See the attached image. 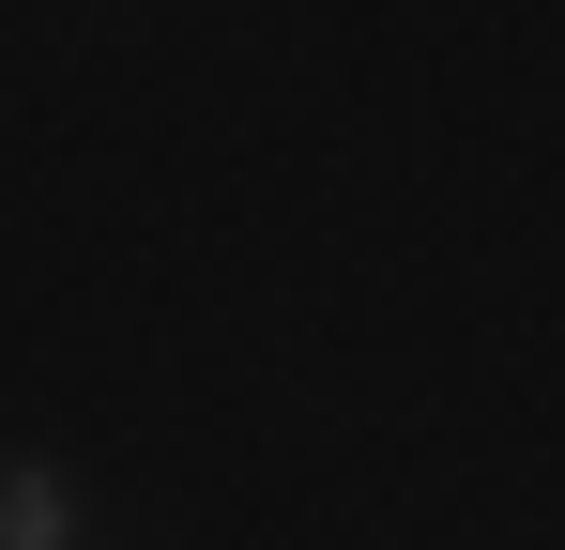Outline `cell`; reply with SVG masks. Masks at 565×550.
<instances>
[{
    "mask_svg": "<svg viewBox=\"0 0 565 550\" xmlns=\"http://www.w3.org/2000/svg\"><path fill=\"white\" fill-rule=\"evenodd\" d=\"M0 550H77V489L46 458H0Z\"/></svg>",
    "mask_w": 565,
    "mask_h": 550,
    "instance_id": "cell-1",
    "label": "cell"
}]
</instances>
